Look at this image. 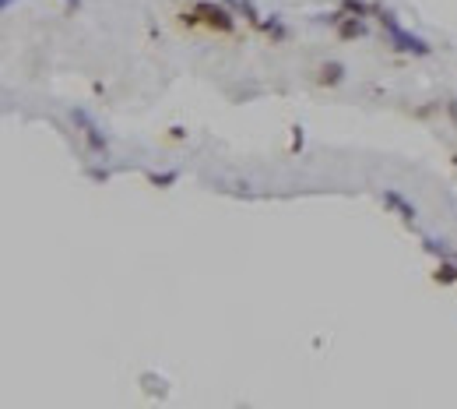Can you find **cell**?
<instances>
[{
    "mask_svg": "<svg viewBox=\"0 0 457 409\" xmlns=\"http://www.w3.org/2000/svg\"><path fill=\"white\" fill-rule=\"evenodd\" d=\"M377 14H380V25L387 28V36H390L394 50H401V53H415V56H430V53H433V46L425 43V39H419V36L405 32V28H401L398 21H394V14H390V11H380V8H377Z\"/></svg>",
    "mask_w": 457,
    "mask_h": 409,
    "instance_id": "obj_1",
    "label": "cell"
},
{
    "mask_svg": "<svg viewBox=\"0 0 457 409\" xmlns=\"http://www.w3.org/2000/svg\"><path fill=\"white\" fill-rule=\"evenodd\" d=\"M194 14H197V25L211 28V32H222V36H232L236 32V18L225 4H211V0H194Z\"/></svg>",
    "mask_w": 457,
    "mask_h": 409,
    "instance_id": "obj_2",
    "label": "cell"
},
{
    "mask_svg": "<svg viewBox=\"0 0 457 409\" xmlns=\"http://www.w3.org/2000/svg\"><path fill=\"white\" fill-rule=\"evenodd\" d=\"M71 120L81 127V134H85V141H88V149L96 152V156H106V152H109V141H106V134L99 131V124L91 120V116H88L85 109H78V106H74V109H71Z\"/></svg>",
    "mask_w": 457,
    "mask_h": 409,
    "instance_id": "obj_3",
    "label": "cell"
},
{
    "mask_svg": "<svg viewBox=\"0 0 457 409\" xmlns=\"http://www.w3.org/2000/svg\"><path fill=\"white\" fill-rule=\"evenodd\" d=\"M380 198H383V204H387V209H394V212H398V216H401V219H405L408 226H415V216H419V209H415V204H412V201H408V198H405L401 191L387 187V191H383Z\"/></svg>",
    "mask_w": 457,
    "mask_h": 409,
    "instance_id": "obj_4",
    "label": "cell"
},
{
    "mask_svg": "<svg viewBox=\"0 0 457 409\" xmlns=\"http://www.w3.org/2000/svg\"><path fill=\"white\" fill-rule=\"evenodd\" d=\"M317 81H320V85H342V81H345V64H338V61L324 64V67L317 71Z\"/></svg>",
    "mask_w": 457,
    "mask_h": 409,
    "instance_id": "obj_5",
    "label": "cell"
},
{
    "mask_svg": "<svg viewBox=\"0 0 457 409\" xmlns=\"http://www.w3.org/2000/svg\"><path fill=\"white\" fill-rule=\"evenodd\" d=\"M338 36H342V39H359V36H366V21H362V18H342V21H338Z\"/></svg>",
    "mask_w": 457,
    "mask_h": 409,
    "instance_id": "obj_6",
    "label": "cell"
},
{
    "mask_svg": "<svg viewBox=\"0 0 457 409\" xmlns=\"http://www.w3.org/2000/svg\"><path fill=\"white\" fill-rule=\"evenodd\" d=\"M433 282H440V286H450V282H457V265L450 258H443L440 265H436V272H433Z\"/></svg>",
    "mask_w": 457,
    "mask_h": 409,
    "instance_id": "obj_7",
    "label": "cell"
},
{
    "mask_svg": "<svg viewBox=\"0 0 457 409\" xmlns=\"http://www.w3.org/2000/svg\"><path fill=\"white\" fill-rule=\"evenodd\" d=\"M342 11L345 14H355V18H366V14L377 11V4H366V0H342Z\"/></svg>",
    "mask_w": 457,
    "mask_h": 409,
    "instance_id": "obj_8",
    "label": "cell"
},
{
    "mask_svg": "<svg viewBox=\"0 0 457 409\" xmlns=\"http://www.w3.org/2000/svg\"><path fill=\"white\" fill-rule=\"evenodd\" d=\"M179 180V169H166V173H148V184L155 187H172Z\"/></svg>",
    "mask_w": 457,
    "mask_h": 409,
    "instance_id": "obj_9",
    "label": "cell"
},
{
    "mask_svg": "<svg viewBox=\"0 0 457 409\" xmlns=\"http://www.w3.org/2000/svg\"><path fill=\"white\" fill-rule=\"evenodd\" d=\"M422 247L430 251V254H436L440 261H443V258H450V251H447V247H443L440 240H430V237H425V240H422Z\"/></svg>",
    "mask_w": 457,
    "mask_h": 409,
    "instance_id": "obj_10",
    "label": "cell"
},
{
    "mask_svg": "<svg viewBox=\"0 0 457 409\" xmlns=\"http://www.w3.org/2000/svg\"><path fill=\"white\" fill-rule=\"evenodd\" d=\"M64 4H67V11H78V8H81V0H64Z\"/></svg>",
    "mask_w": 457,
    "mask_h": 409,
    "instance_id": "obj_11",
    "label": "cell"
},
{
    "mask_svg": "<svg viewBox=\"0 0 457 409\" xmlns=\"http://www.w3.org/2000/svg\"><path fill=\"white\" fill-rule=\"evenodd\" d=\"M0 4H4V8H11V4H14V0H0Z\"/></svg>",
    "mask_w": 457,
    "mask_h": 409,
    "instance_id": "obj_12",
    "label": "cell"
}]
</instances>
